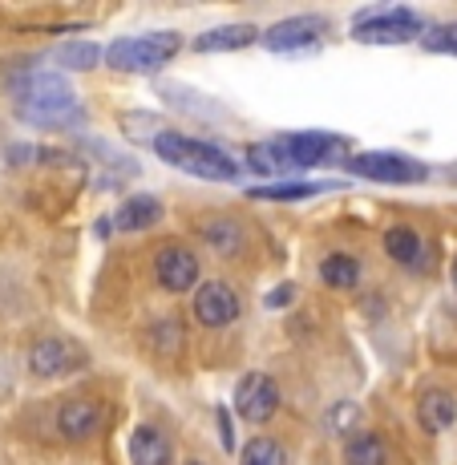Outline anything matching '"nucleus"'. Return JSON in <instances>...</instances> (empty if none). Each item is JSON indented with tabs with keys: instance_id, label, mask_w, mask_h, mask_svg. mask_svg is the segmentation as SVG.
I'll return each mask as SVG.
<instances>
[{
	"instance_id": "f257e3e1",
	"label": "nucleus",
	"mask_w": 457,
	"mask_h": 465,
	"mask_svg": "<svg viewBox=\"0 0 457 465\" xmlns=\"http://www.w3.org/2000/svg\"><path fill=\"white\" fill-rule=\"evenodd\" d=\"M13 97L21 122H29V126H77L82 122L77 94L69 89L65 77L49 74V69H29L25 77H16Z\"/></svg>"
},
{
	"instance_id": "f03ea898",
	"label": "nucleus",
	"mask_w": 457,
	"mask_h": 465,
	"mask_svg": "<svg viewBox=\"0 0 457 465\" xmlns=\"http://www.w3.org/2000/svg\"><path fill=\"white\" fill-rule=\"evenodd\" d=\"M154 150L166 158L170 166L186 170L194 178H207V183H235L239 178V166L227 150L211 146V142H199V138H186V134H170L163 130L154 138Z\"/></svg>"
},
{
	"instance_id": "7ed1b4c3",
	"label": "nucleus",
	"mask_w": 457,
	"mask_h": 465,
	"mask_svg": "<svg viewBox=\"0 0 457 465\" xmlns=\"http://www.w3.org/2000/svg\"><path fill=\"white\" fill-rule=\"evenodd\" d=\"M178 49H183L178 33H142V37H118L105 49V61L122 74H158Z\"/></svg>"
},
{
	"instance_id": "20e7f679",
	"label": "nucleus",
	"mask_w": 457,
	"mask_h": 465,
	"mask_svg": "<svg viewBox=\"0 0 457 465\" xmlns=\"http://www.w3.org/2000/svg\"><path fill=\"white\" fill-rule=\"evenodd\" d=\"M421 33H425V25L409 8H376V13L356 16L353 37L361 45H405V41H417Z\"/></svg>"
},
{
	"instance_id": "39448f33",
	"label": "nucleus",
	"mask_w": 457,
	"mask_h": 465,
	"mask_svg": "<svg viewBox=\"0 0 457 465\" xmlns=\"http://www.w3.org/2000/svg\"><path fill=\"white\" fill-rule=\"evenodd\" d=\"M348 166H353V174L373 178V183H425L429 178L425 163H413V158H405V154H389V150L356 154Z\"/></svg>"
},
{
	"instance_id": "423d86ee",
	"label": "nucleus",
	"mask_w": 457,
	"mask_h": 465,
	"mask_svg": "<svg viewBox=\"0 0 457 465\" xmlns=\"http://www.w3.org/2000/svg\"><path fill=\"white\" fill-rule=\"evenodd\" d=\"M288 166H328L336 150H348V138H336V134H288V138L272 142Z\"/></svg>"
},
{
	"instance_id": "0eeeda50",
	"label": "nucleus",
	"mask_w": 457,
	"mask_h": 465,
	"mask_svg": "<svg viewBox=\"0 0 457 465\" xmlns=\"http://www.w3.org/2000/svg\"><path fill=\"white\" fill-rule=\"evenodd\" d=\"M235 409L243 421H255V425L272 421L275 409H280V384L263 377V372H247L235 389Z\"/></svg>"
},
{
	"instance_id": "6e6552de",
	"label": "nucleus",
	"mask_w": 457,
	"mask_h": 465,
	"mask_svg": "<svg viewBox=\"0 0 457 465\" xmlns=\"http://www.w3.org/2000/svg\"><path fill=\"white\" fill-rule=\"evenodd\" d=\"M85 356L77 344H69V340H57V336H45L37 344L29 348V372L41 381H53V377H65V372L82 369Z\"/></svg>"
},
{
	"instance_id": "1a4fd4ad",
	"label": "nucleus",
	"mask_w": 457,
	"mask_h": 465,
	"mask_svg": "<svg viewBox=\"0 0 457 465\" xmlns=\"http://www.w3.org/2000/svg\"><path fill=\"white\" fill-rule=\"evenodd\" d=\"M239 312H243V303H239L235 288H227L223 280H211V283H203V288L194 292V320H199L203 328L235 324Z\"/></svg>"
},
{
	"instance_id": "9d476101",
	"label": "nucleus",
	"mask_w": 457,
	"mask_h": 465,
	"mask_svg": "<svg viewBox=\"0 0 457 465\" xmlns=\"http://www.w3.org/2000/svg\"><path fill=\"white\" fill-rule=\"evenodd\" d=\"M154 280L166 292H191L199 283V255L183 243H166L154 255Z\"/></svg>"
},
{
	"instance_id": "9b49d317",
	"label": "nucleus",
	"mask_w": 457,
	"mask_h": 465,
	"mask_svg": "<svg viewBox=\"0 0 457 465\" xmlns=\"http://www.w3.org/2000/svg\"><path fill=\"white\" fill-rule=\"evenodd\" d=\"M328 33V21L324 16H288V21L272 25V29H263L259 37H263L267 49L275 53H292V49H308V45H316L320 37Z\"/></svg>"
},
{
	"instance_id": "f8f14e48",
	"label": "nucleus",
	"mask_w": 457,
	"mask_h": 465,
	"mask_svg": "<svg viewBox=\"0 0 457 465\" xmlns=\"http://www.w3.org/2000/svg\"><path fill=\"white\" fill-rule=\"evenodd\" d=\"M102 421H105L102 405L89 397H69L65 405L57 409V433L65 437V441H89V437L102 429Z\"/></svg>"
},
{
	"instance_id": "ddd939ff",
	"label": "nucleus",
	"mask_w": 457,
	"mask_h": 465,
	"mask_svg": "<svg viewBox=\"0 0 457 465\" xmlns=\"http://www.w3.org/2000/svg\"><path fill=\"white\" fill-rule=\"evenodd\" d=\"M417 421L425 433H445L457 421V401L445 389H425L417 401Z\"/></svg>"
},
{
	"instance_id": "4468645a",
	"label": "nucleus",
	"mask_w": 457,
	"mask_h": 465,
	"mask_svg": "<svg viewBox=\"0 0 457 465\" xmlns=\"http://www.w3.org/2000/svg\"><path fill=\"white\" fill-rule=\"evenodd\" d=\"M255 41H259L255 25H223V29H211V33H203V37H194V53H235Z\"/></svg>"
},
{
	"instance_id": "2eb2a0df",
	"label": "nucleus",
	"mask_w": 457,
	"mask_h": 465,
	"mask_svg": "<svg viewBox=\"0 0 457 465\" xmlns=\"http://www.w3.org/2000/svg\"><path fill=\"white\" fill-rule=\"evenodd\" d=\"M158 219H163V203H158L154 194H134V199L122 203L110 223L118 231H146V227H154Z\"/></svg>"
},
{
	"instance_id": "dca6fc26",
	"label": "nucleus",
	"mask_w": 457,
	"mask_h": 465,
	"mask_svg": "<svg viewBox=\"0 0 457 465\" xmlns=\"http://www.w3.org/2000/svg\"><path fill=\"white\" fill-rule=\"evenodd\" d=\"M130 461L134 465H170V441L154 425H138L130 433Z\"/></svg>"
},
{
	"instance_id": "f3484780",
	"label": "nucleus",
	"mask_w": 457,
	"mask_h": 465,
	"mask_svg": "<svg viewBox=\"0 0 457 465\" xmlns=\"http://www.w3.org/2000/svg\"><path fill=\"white\" fill-rule=\"evenodd\" d=\"M344 465H389V441L381 433H356L344 445Z\"/></svg>"
},
{
	"instance_id": "a211bd4d",
	"label": "nucleus",
	"mask_w": 457,
	"mask_h": 465,
	"mask_svg": "<svg viewBox=\"0 0 457 465\" xmlns=\"http://www.w3.org/2000/svg\"><path fill=\"white\" fill-rule=\"evenodd\" d=\"M384 252H389V259H397L401 267H421L425 243H421V235L413 227H389L384 231Z\"/></svg>"
},
{
	"instance_id": "6ab92c4d",
	"label": "nucleus",
	"mask_w": 457,
	"mask_h": 465,
	"mask_svg": "<svg viewBox=\"0 0 457 465\" xmlns=\"http://www.w3.org/2000/svg\"><path fill=\"white\" fill-rule=\"evenodd\" d=\"M320 280H324L328 288H336V292H353L356 283H361V259H353L344 252L328 255L324 263H320Z\"/></svg>"
},
{
	"instance_id": "aec40b11",
	"label": "nucleus",
	"mask_w": 457,
	"mask_h": 465,
	"mask_svg": "<svg viewBox=\"0 0 457 465\" xmlns=\"http://www.w3.org/2000/svg\"><path fill=\"white\" fill-rule=\"evenodd\" d=\"M324 186L320 183H263L251 191V199H267V203H300V199H312L320 194Z\"/></svg>"
},
{
	"instance_id": "412c9836",
	"label": "nucleus",
	"mask_w": 457,
	"mask_h": 465,
	"mask_svg": "<svg viewBox=\"0 0 457 465\" xmlns=\"http://www.w3.org/2000/svg\"><path fill=\"white\" fill-rule=\"evenodd\" d=\"M203 239H207L214 252H223V255H239V252H243V231H239V223L214 219V223L203 227Z\"/></svg>"
},
{
	"instance_id": "4be33fe9",
	"label": "nucleus",
	"mask_w": 457,
	"mask_h": 465,
	"mask_svg": "<svg viewBox=\"0 0 457 465\" xmlns=\"http://www.w3.org/2000/svg\"><path fill=\"white\" fill-rule=\"evenodd\" d=\"M239 465H288V450L275 437H255V441H247Z\"/></svg>"
},
{
	"instance_id": "5701e85b",
	"label": "nucleus",
	"mask_w": 457,
	"mask_h": 465,
	"mask_svg": "<svg viewBox=\"0 0 457 465\" xmlns=\"http://www.w3.org/2000/svg\"><path fill=\"white\" fill-rule=\"evenodd\" d=\"M247 166L255 170V174H283V170H292L288 158H283L272 142H255V146H247Z\"/></svg>"
},
{
	"instance_id": "b1692460",
	"label": "nucleus",
	"mask_w": 457,
	"mask_h": 465,
	"mask_svg": "<svg viewBox=\"0 0 457 465\" xmlns=\"http://www.w3.org/2000/svg\"><path fill=\"white\" fill-rule=\"evenodd\" d=\"M324 425H328V433L356 437V433H361V405H353V401H340V405L328 409Z\"/></svg>"
},
{
	"instance_id": "393cba45",
	"label": "nucleus",
	"mask_w": 457,
	"mask_h": 465,
	"mask_svg": "<svg viewBox=\"0 0 457 465\" xmlns=\"http://www.w3.org/2000/svg\"><path fill=\"white\" fill-rule=\"evenodd\" d=\"M150 344H154L163 356L183 352V328H178V320H158V324L150 328Z\"/></svg>"
},
{
	"instance_id": "a878e982",
	"label": "nucleus",
	"mask_w": 457,
	"mask_h": 465,
	"mask_svg": "<svg viewBox=\"0 0 457 465\" xmlns=\"http://www.w3.org/2000/svg\"><path fill=\"white\" fill-rule=\"evenodd\" d=\"M61 65L94 69V65H102V49H97V45H89V41H74V45H65V49H61Z\"/></svg>"
},
{
	"instance_id": "bb28decb",
	"label": "nucleus",
	"mask_w": 457,
	"mask_h": 465,
	"mask_svg": "<svg viewBox=\"0 0 457 465\" xmlns=\"http://www.w3.org/2000/svg\"><path fill=\"white\" fill-rule=\"evenodd\" d=\"M421 45L429 53H457V25H437V29L421 33Z\"/></svg>"
},
{
	"instance_id": "cd10ccee",
	"label": "nucleus",
	"mask_w": 457,
	"mask_h": 465,
	"mask_svg": "<svg viewBox=\"0 0 457 465\" xmlns=\"http://www.w3.org/2000/svg\"><path fill=\"white\" fill-rule=\"evenodd\" d=\"M8 163H16V166H25V163H41V158H53V163H61V154L57 150H41V146H8Z\"/></svg>"
},
{
	"instance_id": "c85d7f7f",
	"label": "nucleus",
	"mask_w": 457,
	"mask_h": 465,
	"mask_svg": "<svg viewBox=\"0 0 457 465\" xmlns=\"http://www.w3.org/2000/svg\"><path fill=\"white\" fill-rule=\"evenodd\" d=\"M214 417H219V437H223V445H227V450H235V429H231V413H227V405L214 409Z\"/></svg>"
},
{
	"instance_id": "c756f323",
	"label": "nucleus",
	"mask_w": 457,
	"mask_h": 465,
	"mask_svg": "<svg viewBox=\"0 0 457 465\" xmlns=\"http://www.w3.org/2000/svg\"><path fill=\"white\" fill-rule=\"evenodd\" d=\"M292 296H295V288H292V283H283V288L272 292V300H267V303H272V308H283V303H292Z\"/></svg>"
},
{
	"instance_id": "7c9ffc66",
	"label": "nucleus",
	"mask_w": 457,
	"mask_h": 465,
	"mask_svg": "<svg viewBox=\"0 0 457 465\" xmlns=\"http://www.w3.org/2000/svg\"><path fill=\"white\" fill-rule=\"evenodd\" d=\"M94 231H97V239H110L114 223H110V219H97V223H94Z\"/></svg>"
},
{
	"instance_id": "2f4dec72",
	"label": "nucleus",
	"mask_w": 457,
	"mask_h": 465,
	"mask_svg": "<svg viewBox=\"0 0 457 465\" xmlns=\"http://www.w3.org/2000/svg\"><path fill=\"white\" fill-rule=\"evenodd\" d=\"M450 275H453V288H457V259H453V272Z\"/></svg>"
},
{
	"instance_id": "473e14b6",
	"label": "nucleus",
	"mask_w": 457,
	"mask_h": 465,
	"mask_svg": "<svg viewBox=\"0 0 457 465\" xmlns=\"http://www.w3.org/2000/svg\"><path fill=\"white\" fill-rule=\"evenodd\" d=\"M186 465H203V461H186Z\"/></svg>"
}]
</instances>
